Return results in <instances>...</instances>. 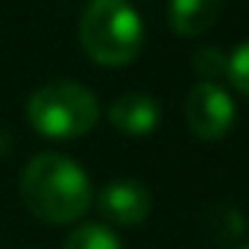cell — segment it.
<instances>
[{"label": "cell", "instance_id": "8992f818", "mask_svg": "<svg viewBox=\"0 0 249 249\" xmlns=\"http://www.w3.org/2000/svg\"><path fill=\"white\" fill-rule=\"evenodd\" d=\"M108 120L111 126L120 135H129V138H147L156 132L159 120H161V108L150 94H123L108 106Z\"/></svg>", "mask_w": 249, "mask_h": 249}, {"label": "cell", "instance_id": "7a4b0ae2", "mask_svg": "<svg viewBox=\"0 0 249 249\" xmlns=\"http://www.w3.org/2000/svg\"><path fill=\"white\" fill-rule=\"evenodd\" d=\"M79 44L91 62L123 68L144 47V21L129 0H91L79 21Z\"/></svg>", "mask_w": 249, "mask_h": 249}, {"label": "cell", "instance_id": "ba28073f", "mask_svg": "<svg viewBox=\"0 0 249 249\" xmlns=\"http://www.w3.org/2000/svg\"><path fill=\"white\" fill-rule=\"evenodd\" d=\"M62 249H123V246H120V237L108 226H103V223H85V226H76L68 234V240H65Z\"/></svg>", "mask_w": 249, "mask_h": 249}, {"label": "cell", "instance_id": "30bf717a", "mask_svg": "<svg viewBox=\"0 0 249 249\" xmlns=\"http://www.w3.org/2000/svg\"><path fill=\"white\" fill-rule=\"evenodd\" d=\"M226 53L223 50H217V47H202V50H196V56H194V68H196V73L202 76V82H217L220 76H226Z\"/></svg>", "mask_w": 249, "mask_h": 249}, {"label": "cell", "instance_id": "52a82bcc", "mask_svg": "<svg viewBox=\"0 0 249 249\" xmlns=\"http://www.w3.org/2000/svg\"><path fill=\"white\" fill-rule=\"evenodd\" d=\"M220 9L223 0H170V27L185 38L202 36L217 24Z\"/></svg>", "mask_w": 249, "mask_h": 249}, {"label": "cell", "instance_id": "277c9868", "mask_svg": "<svg viewBox=\"0 0 249 249\" xmlns=\"http://www.w3.org/2000/svg\"><path fill=\"white\" fill-rule=\"evenodd\" d=\"M234 100L220 82H199L185 100L188 129L202 141H220L234 126Z\"/></svg>", "mask_w": 249, "mask_h": 249}, {"label": "cell", "instance_id": "9c48e42d", "mask_svg": "<svg viewBox=\"0 0 249 249\" xmlns=\"http://www.w3.org/2000/svg\"><path fill=\"white\" fill-rule=\"evenodd\" d=\"M226 79L234 85V91L249 97V38L229 53V59H226Z\"/></svg>", "mask_w": 249, "mask_h": 249}, {"label": "cell", "instance_id": "5b68a950", "mask_svg": "<svg viewBox=\"0 0 249 249\" xmlns=\"http://www.w3.org/2000/svg\"><path fill=\"white\" fill-rule=\"evenodd\" d=\"M150 191L135 179H114L97 194V211L111 226H141L150 214Z\"/></svg>", "mask_w": 249, "mask_h": 249}, {"label": "cell", "instance_id": "3957f363", "mask_svg": "<svg viewBox=\"0 0 249 249\" xmlns=\"http://www.w3.org/2000/svg\"><path fill=\"white\" fill-rule=\"evenodd\" d=\"M27 120L44 138L71 141L94 129L100 120V103L79 82H47L27 100Z\"/></svg>", "mask_w": 249, "mask_h": 249}, {"label": "cell", "instance_id": "6da1fadb", "mask_svg": "<svg viewBox=\"0 0 249 249\" xmlns=\"http://www.w3.org/2000/svg\"><path fill=\"white\" fill-rule=\"evenodd\" d=\"M21 199L41 223L65 226L91 208V182L73 159L41 153L21 173Z\"/></svg>", "mask_w": 249, "mask_h": 249}]
</instances>
